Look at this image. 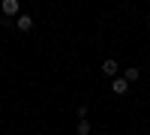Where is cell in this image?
I'll return each instance as SVG.
<instances>
[{
    "label": "cell",
    "instance_id": "cell-4",
    "mask_svg": "<svg viewBox=\"0 0 150 135\" xmlns=\"http://www.w3.org/2000/svg\"><path fill=\"white\" fill-rule=\"evenodd\" d=\"M30 27H33V18H30V15H24V12H18V30H21V33H27Z\"/></svg>",
    "mask_w": 150,
    "mask_h": 135
},
{
    "label": "cell",
    "instance_id": "cell-5",
    "mask_svg": "<svg viewBox=\"0 0 150 135\" xmlns=\"http://www.w3.org/2000/svg\"><path fill=\"white\" fill-rule=\"evenodd\" d=\"M78 135H90V120H87V117L78 120Z\"/></svg>",
    "mask_w": 150,
    "mask_h": 135
},
{
    "label": "cell",
    "instance_id": "cell-2",
    "mask_svg": "<svg viewBox=\"0 0 150 135\" xmlns=\"http://www.w3.org/2000/svg\"><path fill=\"white\" fill-rule=\"evenodd\" d=\"M126 90H129V81H126V78H120V75H114V78H111V93L123 96Z\"/></svg>",
    "mask_w": 150,
    "mask_h": 135
},
{
    "label": "cell",
    "instance_id": "cell-1",
    "mask_svg": "<svg viewBox=\"0 0 150 135\" xmlns=\"http://www.w3.org/2000/svg\"><path fill=\"white\" fill-rule=\"evenodd\" d=\"M0 9H3V15H6V18H15L21 6H18V0H0Z\"/></svg>",
    "mask_w": 150,
    "mask_h": 135
},
{
    "label": "cell",
    "instance_id": "cell-6",
    "mask_svg": "<svg viewBox=\"0 0 150 135\" xmlns=\"http://www.w3.org/2000/svg\"><path fill=\"white\" fill-rule=\"evenodd\" d=\"M123 78H126L129 84H132V81H138V66H132V69H126V72H123Z\"/></svg>",
    "mask_w": 150,
    "mask_h": 135
},
{
    "label": "cell",
    "instance_id": "cell-3",
    "mask_svg": "<svg viewBox=\"0 0 150 135\" xmlns=\"http://www.w3.org/2000/svg\"><path fill=\"white\" fill-rule=\"evenodd\" d=\"M117 72H120V66H117V60H105V63H102V75H105V78H114Z\"/></svg>",
    "mask_w": 150,
    "mask_h": 135
}]
</instances>
